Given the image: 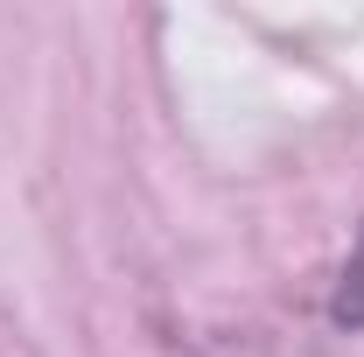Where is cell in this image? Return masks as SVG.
I'll list each match as a JSON object with an SVG mask.
<instances>
[{
    "mask_svg": "<svg viewBox=\"0 0 364 357\" xmlns=\"http://www.w3.org/2000/svg\"><path fill=\"white\" fill-rule=\"evenodd\" d=\"M329 315H336L343 329H364V238H358V252H350V267L336 273V294H329Z\"/></svg>",
    "mask_w": 364,
    "mask_h": 357,
    "instance_id": "1",
    "label": "cell"
}]
</instances>
